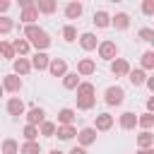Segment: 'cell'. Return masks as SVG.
I'll return each instance as SVG.
<instances>
[{
    "instance_id": "1",
    "label": "cell",
    "mask_w": 154,
    "mask_h": 154,
    "mask_svg": "<svg viewBox=\"0 0 154 154\" xmlns=\"http://www.w3.org/2000/svg\"><path fill=\"white\" fill-rule=\"evenodd\" d=\"M24 38H26V41L31 43V48H36V51H48L51 43H53V38L48 36V31L41 29V26H36V24H24Z\"/></svg>"
},
{
    "instance_id": "2",
    "label": "cell",
    "mask_w": 154,
    "mask_h": 154,
    "mask_svg": "<svg viewBox=\"0 0 154 154\" xmlns=\"http://www.w3.org/2000/svg\"><path fill=\"white\" fill-rule=\"evenodd\" d=\"M103 101H106V106H120V103L125 101V89L118 87V84L106 87V91H103Z\"/></svg>"
},
{
    "instance_id": "3",
    "label": "cell",
    "mask_w": 154,
    "mask_h": 154,
    "mask_svg": "<svg viewBox=\"0 0 154 154\" xmlns=\"http://www.w3.org/2000/svg\"><path fill=\"white\" fill-rule=\"evenodd\" d=\"M96 51H99V58H101V60H108V63H111L113 58H118V43H116V41H111V38L99 41Z\"/></svg>"
},
{
    "instance_id": "4",
    "label": "cell",
    "mask_w": 154,
    "mask_h": 154,
    "mask_svg": "<svg viewBox=\"0 0 154 154\" xmlns=\"http://www.w3.org/2000/svg\"><path fill=\"white\" fill-rule=\"evenodd\" d=\"M0 84H2V89H5L7 94H19V91H22V87H24V82H22V77H19V75H14V72H10V75H5Z\"/></svg>"
},
{
    "instance_id": "5",
    "label": "cell",
    "mask_w": 154,
    "mask_h": 154,
    "mask_svg": "<svg viewBox=\"0 0 154 154\" xmlns=\"http://www.w3.org/2000/svg\"><path fill=\"white\" fill-rule=\"evenodd\" d=\"M5 108H7V113H10L14 120H19V118L24 116V111H26V103H24L19 96H10L7 103H5Z\"/></svg>"
},
{
    "instance_id": "6",
    "label": "cell",
    "mask_w": 154,
    "mask_h": 154,
    "mask_svg": "<svg viewBox=\"0 0 154 154\" xmlns=\"http://www.w3.org/2000/svg\"><path fill=\"white\" fill-rule=\"evenodd\" d=\"M75 137H77V144L79 147H89V144L96 142V130H94V125H84V128L77 130Z\"/></svg>"
},
{
    "instance_id": "7",
    "label": "cell",
    "mask_w": 154,
    "mask_h": 154,
    "mask_svg": "<svg viewBox=\"0 0 154 154\" xmlns=\"http://www.w3.org/2000/svg\"><path fill=\"white\" fill-rule=\"evenodd\" d=\"M12 72L14 75H19V77H24V75H29L31 72V63H29V58L26 55H14L12 58Z\"/></svg>"
},
{
    "instance_id": "8",
    "label": "cell",
    "mask_w": 154,
    "mask_h": 154,
    "mask_svg": "<svg viewBox=\"0 0 154 154\" xmlns=\"http://www.w3.org/2000/svg\"><path fill=\"white\" fill-rule=\"evenodd\" d=\"M48 60H51V55H48L46 51H36V53L29 58V63H31V70H38V72H43V70L48 67Z\"/></svg>"
},
{
    "instance_id": "9",
    "label": "cell",
    "mask_w": 154,
    "mask_h": 154,
    "mask_svg": "<svg viewBox=\"0 0 154 154\" xmlns=\"http://www.w3.org/2000/svg\"><path fill=\"white\" fill-rule=\"evenodd\" d=\"M46 70L51 72V77H63V75L67 72V63H65L63 58H51Z\"/></svg>"
},
{
    "instance_id": "10",
    "label": "cell",
    "mask_w": 154,
    "mask_h": 154,
    "mask_svg": "<svg viewBox=\"0 0 154 154\" xmlns=\"http://www.w3.org/2000/svg\"><path fill=\"white\" fill-rule=\"evenodd\" d=\"M79 77H89V75H94L96 72V63L91 60V58H79L77 60V70H75Z\"/></svg>"
},
{
    "instance_id": "11",
    "label": "cell",
    "mask_w": 154,
    "mask_h": 154,
    "mask_svg": "<svg viewBox=\"0 0 154 154\" xmlns=\"http://www.w3.org/2000/svg\"><path fill=\"white\" fill-rule=\"evenodd\" d=\"M24 118H26V123L38 125L41 120H46V111H43V106H31V108L24 111Z\"/></svg>"
},
{
    "instance_id": "12",
    "label": "cell",
    "mask_w": 154,
    "mask_h": 154,
    "mask_svg": "<svg viewBox=\"0 0 154 154\" xmlns=\"http://www.w3.org/2000/svg\"><path fill=\"white\" fill-rule=\"evenodd\" d=\"M111 128H113V116L111 113H99L94 118V130L96 132H108Z\"/></svg>"
},
{
    "instance_id": "13",
    "label": "cell",
    "mask_w": 154,
    "mask_h": 154,
    "mask_svg": "<svg viewBox=\"0 0 154 154\" xmlns=\"http://www.w3.org/2000/svg\"><path fill=\"white\" fill-rule=\"evenodd\" d=\"M111 26H113L116 31H125V29L130 26V14H128V12H116V14H111Z\"/></svg>"
},
{
    "instance_id": "14",
    "label": "cell",
    "mask_w": 154,
    "mask_h": 154,
    "mask_svg": "<svg viewBox=\"0 0 154 154\" xmlns=\"http://www.w3.org/2000/svg\"><path fill=\"white\" fill-rule=\"evenodd\" d=\"M77 41H79V46H82V51H96V46H99V41H96V34H91V31H84V34H79L77 36Z\"/></svg>"
},
{
    "instance_id": "15",
    "label": "cell",
    "mask_w": 154,
    "mask_h": 154,
    "mask_svg": "<svg viewBox=\"0 0 154 154\" xmlns=\"http://www.w3.org/2000/svg\"><path fill=\"white\" fill-rule=\"evenodd\" d=\"M75 120H77V111L65 106V108L58 111V120H55V125H75Z\"/></svg>"
},
{
    "instance_id": "16",
    "label": "cell",
    "mask_w": 154,
    "mask_h": 154,
    "mask_svg": "<svg viewBox=\"0 0 154 154\" xmlns=\"http://www.w3.org/2000/svg\"><path fill=\"white\" fill-rule=\"evenodd\" d=\"M65 17L67 19H79L82 17V12H84V7H82V0H70L67 5H65Z\"/></svg>"
},
{
    "instance_id": "17",
    "label": "cell",
    "mask_w": 154,
    "mask_h": 154,
    "mask_svg": "<svg viewBox=\"0 0 154 154\" xmlns=\"http://www.w3.org/2000/svg\"><path fill=\"white\" fill-rule=\"evenodd\" d=\"M118 125H120V130H135L137 128V116L132 111H125V113L118 116Z\"/></svg>"
},
{
    "instance_id": "18",
    "label": "cell",
    "mask_w": 154,
    "mask_h": 154,
    "mask_svg": "<svg viewBox=\"0 0 154 154\" xmlns=\"http://www.w3.org/2000/svg\"><path fill=\"white\" fill-rule=\"evenodd\" d=\"M128 70H130V63H128L125 58H113V60H111V72H113L116 77H125Z\"/></svg>"
},
{
    "instance_id": "19",
    "label": "cell",
    "mask_w": 154,
    "mask_h": 154,
    "mask_svg": "<svg viewBox=\"0 0 154 154\" xmlns=\"http://www.w3.org/2000/svg\"><path fill=\"white\" fill-rule=\"evenodd\" d=\"M125 77L130 79V84H132V87H142V84H144V79H147V70H142V67H135V70H132V67H130Z\"/></svg>"
},
{
    "instance_id": "20",
    "label": "cell",
    "mask_w": 154,
    "mask_h": 154,
    "mask_svg": "<svg viewBox=\"0 0 154 154\" xmlns=\"http://www.w3.org/2000/svg\"><path fill=\"white\" fill-rule=\"evenodd\" d=\"M36 19H38V10H36V5H31V7H22V12H19V22H22V24H36Z\"/></svg>"
},
{
    "instance_id": "21",
    "label": "cell",
    "mask_w": 154,
    "mask_h": 154,
    "mask_svg": "<svg viewBox=\"0 0 154 154\" xmlns=\"http://www.w3.org/2000/svg\"><path fill=\"white\" fill-rule=\"evenodd\" d=\"M75 135H77V128H75V125H58L53 137H58V140H63V142H70Z\"/></svg>"
},
{
    "instance_id": "22",
    "label": "cell",
    "mask_w": 154,
    "mask_h": 154,
    "mask_svg": "<svg viewBox=\"0 0 154 154\" xmlns=\"http://www.w3.org/2000/svg\"><path fill=\"white\" fill-rule=\"evenodd\" d=\"M36 10H38V14L51 17V14H55V10H58V0H36Z\"/></svg>"
},
{
    "instance_id": "23",
    "label": "cell",
    "mask_w": 154,
    "mask_h": 154,
    "mask_svg": "<svg viewBox=\"0 0 154 154\" xmlns=\"http://www.w3.org/2000/svg\"><path fill=\"white\" fill-rule=\"evenodd\" d=\"M91 22H94V26H96V29H106V26H111V14H108L106 10H96Z\"/></svg>"
},
{
    "instance_id": "24",
    "label": "cell",
    "mask_w": 154,
    "mask_h": 154,
    "mask_svg": "<svg viewBox=\"0 0 154 154\" xmlns=\"http://www.w3.org/2000/svg\"><path fill=\"white\" fill-rule=\"evenodd\" d=\"M12 43V48H14V55H29L31 53V43L22 36V38H14V41H10Z\"/></svg>"
},
{
    "instance_id": "25",
    "label": "cell",
    "mask_w": 154,
    "mask_h": 154,
    "mask_svg": "<svg viewBox=\"0 0 154 154\" xmlns=\"http://www.w3.org/2000/svg\"><path fill=\"white\" fill-rule=\"evenodd\" d=\"M60 79H63V89H67V91H75V87H77V84L82 82L77 72H65V75H63Z\"/></svg>"
},
{
    "instance_id": "26",
    "label": "cell",
    "mask_w": 154,
    "mask_h": 154,
    "mask_svg": "<svg viewBox=\"0 0 154 154\" xmlns=\"http://www.w3.org/2000/svg\"><path fill=\"white\" fill-rule=\"evenodd\" d=\"M19 154H41L38 140H24V142L19 144Z\"/></svg>"
},
{
    "instance_id": "27",
    "label": "cell",
    "mask_w": 154,
    "mask_h": 154,
    "mask_svg": "<svg viewBox=\"0 0 154 154\" xmlns=\"http://www.w3.org/2000/svg\"><path fill=\"white\" fill-rule=\"evenodd\" d=\"M0 149H2V154H19V142L14 137H5Z\"/></svg>"
},
{
    "instance_id": "28",
    "label": "cell",
    "mask_w": 154,
    "mask_h": 154,
    "mask_svg": "<svg viewBox=\"0 0 154 154\" xmlns=\"http://www.w3.org/2000/svg\"><path fill=\"white\" fill-rule=\"evenodd\" d=\"M77 99V111H91L96 106V96H75Z\"/></svg>"
},
{
    "instance_id": "29",
    "label": "cell",
    "mask_w": 154,
    "mask_h": 154,
    "mask_svg": "<svg viewBox=\"0 0 154 154\" xmlns=\"http://www.w3.org/2000/svg\"><path fill=\"white\" fill-rule=\"evenodd\" d=\"M137 128H142V130H152V128H154V113L144 111L142 116H137Z\"/></svg>"
},
{
    "instance_id": "30",
    "label": "cell",
    "mask_w": 154,
    "mask_h": 154,
    "mask_svg": "<svg viewBox=\"0 0 154 154\" xmlns=\"http://www.w3.org/2000/svg\"><path fill=\"white\" fill-rule=\"evenodd\" d=\"M55 128H58V125H55L53 120L46 118V120L38 123V135H43V137H53V135H55Z\"/></svg>"
},
{
    "instance_id": "31",
    "label": "cell",
    "mask_w": 154,
    "mask_h": 154,
    "mask_svg": "<svg viewBox=\"0 0 154 154\" xmlns=\"http://www.w3.org/2000/svg\"><path fill=\"white\" fill-rule=\"evenodd\" d=\"M75 91H77V96H94V94H96V89H94L91 82H79V84L75 87Z\"/></svg>"
},
{
    "instance_id": "32",
    "label": "cell",
    "mask_w": 154,
    "mask_h": 154,
    "mask_svg": "<svg viewBox=\"0 0 154 154\" xmlns=\"http://www.w3.org/2000/svg\"><path fill=\"white\" fill-rule=\"evenodd\" d=\"M137 147H154V135L152 130H142L137 135Z\"/></svg>"
},
{
    "instance_id": "33",
    "label": "cell",
    "mask_w": 154,
    "mask_h": 154,
    "mask_svg": "<svg viewBox=\"0 0 154 154\" xmlns=\"http://www.w3.org/2000/svg\"><path fill=\"white\" fill-rule=\"evenodd\" d=\"M63 41H65V43L77 41V29H75V24H65V26H63Z\"/></svg>"
},
{
    "instance_id": "34",
    "label": "cell",
    "mask_w": 154,
    "mask_h": 154,
    "mask_svg": "<svg viewBox=\"0 0 154 154\" xmlns=\"http://www.w3.org/2000/svg\"><path fill=\"white\" fill-rule=\"evenodd\" d=\"M12 29H14V19L7 17V14H0V36L2 34H10Z\"/></svg>"
},
{
    "instance_id": "35",
    "label": "cell",
    "mask_w": 154,
    "mask_h": 154,
    "mask_svg": "<svg viewBox=\"0 0 154 154\" xmlns=\"http://www.w3.org/2000/svg\"><path fill=\"white\" fill-rule=\"evenodd\" d=\"M140 63H142V70H154V51H144Z\"/></svg>"
},
{
    "instance_id": "36",
    "label": "cell",
    "mask_w": 154,
    "mask_h": 154,
    "mask_svg": "<svg viewBox=\"0 0 154 154\" xmlns=\"http://www.w3.org/2000/svg\"><path fill=\"white\" fill-rule=\"evenodd\" d=\"M22 137H24V140H38V125L26 123L24 130H22Z\"/></svg>"
},
{
    "instance_id": "37",
    "label": "cell",
    "mask_w": 154,
    "mask_h": 154,
    "mask_svg": "<svg viewBox=\"0 0 154 154\" xmlns=\"http://www.w3.org/2000/svg\"><path fill=\"white\" fill-rule=\"evenodd\" d=\"M137 38H140V41H144V43H152V41H154V29L142 26V29L137 31Z\"/></svg>"
},
{
    "instance_id": "38",
    "label": "cell",
    "mask_w": 154,
    "mask_h": 154,
    "mask_svg": "<svg viewBox=\"0 0 154 154\" xmlns=\"http://www.w3.org/2000/svg\"><path fill=\"white\" fill-rule=\"evenodd\" d=\"M0 55H2V58H7V60H12V58H14V48H12V43H10V41H0Z\"/></svg>"
},
{
    "instance_id": "39",
    "label": "cell",
    "mask_w": 154,
    "mask_h": 154,
    "mask_svg": "<svg viewBox=\"0 0 154 154\" xmlns=\"http://www.w3.org/2000/svg\"><path fill=\"white\" fill-rule=\"evenodd\" d=\"M142 14L144 17H152L154 14V0H142Z\"/></svg>"
},
{
    "instance_id": "40",
    "label": "cell",
    "mask_w": 154,
    "mask_h": 154,
    "mask_svg": "<svg viewBox=\"0 0 154 154\" xmlns=\"http://www.w3.org/2000/svg\"><path fill=\"white\" fill-rule=\"evenodd\" d=\"M10 5H12V0H0V14H7Z\"/></svg>"
},
{
    "instance_id": "41",
    "label": "cell",
    "mask_w": 154,
    "mask_h": 154,
    "mask_svg": "<svg viewBox=\"0 0 154 154\" xmlns=\"http://www.w3.org/2000/svg\"><path fill=\"white\" fill-rule=\"evenodd\" d=\"M67 154H87V147H79V144H75V147H72Z\"/></svg>"
},
{
    "instance_id": "42",
    "label": "cell",
    "mask_w": 154,
    "mask_h": 154,
    "mask_svg": "<svg viewBox=\"0 0 154 154\" xmlns=\"http://www.w3.org/2000/svg\"><path fill=\"white\" fill-rule=\"evenodd\" d=\"M144 87H147V89L154 94V77H149V75H147V79H144Z\"/></svg>"
},
{
    "instance_id": "43",
    "label": "cell",
    "mask_w": 154,
    "mask_h": 154,
    "mask_svg": "<svg viewBox=\"0 0 154 154\" xmlns=\"http://www.w3.org/2000/svg\"><path fill=\"white\" fill-rule=\"evenodd\" d=\"M137 154H154V147H137Z\"/></svg>"
},
{
    "instance_id": "44",
    "label": "cell",
    "mask_w": 154,
    "mask_h": 154,
    "mask_svg": "<svg viewBox=\"0 0 154 154\" xmlns=\"http://www.w3.org/2000/svg\"><path fill=\"white\" fill-rule=\"evenodd\" d=\"M17 5L19 7H31V5H36V0H17Z\"/></svg>"
},
{
    "instance_id": "45",
    "label": "cell",
    "mask_w": 154,
    "mask_h": 154,
    "mask_svg": "<svg viewBox=\"0 0 154 154\" xmlns=\"http://www.w3.org/2000/svg\"><path fill=\"white\" fill-rule=\"evenodd\" d=\"M147 111H149V113H154V94L147 99Z\"/></svg>"
},
{
    "instance_id": "46",
    "label": "cell",
    "mask_w": 154,
    "mask_h": 154,
    "mask_svg": "<svg viewBox=\"0 0 154 154\" xmlns=\"http://www.w3.org/2000/svg\"><path fill=\"white\" fill-rule=\"evenodd\" d=\"M48 154H65V152H60V149H51Z\"/></svg>"
},
{
    "instance_id": "47",
    "label": "cell",
    "mask_w": 154,
    "mask_h": 154,
    "mask_svg": "<svg viewBox=\"0 0 154 154\" xmlns=\"http://www.w3.org/2000/svg\"><path fill=\"white\" fill-rule=\"evenodd\" d=\"M2 94H5V89H2V84H0V99H2Z\"/></svg>"
},
{
    "instance_id": "48",
    "label": "cell",
    "mask_w": 154,
    "mask_h": 154,
    "mask_svg": "<svg viewBox=\"0 0 154 154\" xmlns=\"http://www.w3.org/2000/svg\"><path fill=\"white\" fill-rule=\"evenodd\" d=\"M108 2H123V0H108Z\"/></svg>"
}]
</instances>
